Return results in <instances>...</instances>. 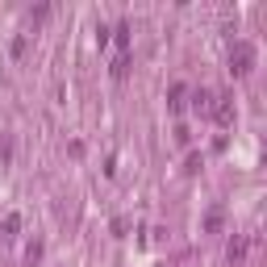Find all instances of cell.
<instances>
[{
    "label": "cell",
    "instance_id": "7",
    "mask_svg": "<svg viewBox=\"0 0 267 267\" xmlns=\"http://www.w3.org/2000/svg\"><path fill=\"white\" fill-rule=\"evenodd\" d=\"M25 259H29V263H38V259H42V242H29V250H25Z\"/></svg>",
    "mask_w": 267,
    "mask_h": 267
},
{
    "label": "cell",
    "instance_id": "1",
    "mask_svg": "<svg viewBox=\"0 0 267 267\" xmlns=\"http://www.w3.org/2000/svg\"><path fill=\"white\" fill-rule=\"evenodd\" d=\"M250 67H255V46H250V42H234V50H230V71L234 75H246Z\"/></svg>",
    "mask_w": 267,
    "mask_h": 267
},
{
    "label": "cell",
    "instance_id": "2",
    "mask_svg": "<svg viewBox=\"0 0 267 267\" xmlns=\"http://www.w3.org/2000/svg\"><path fill=\"white\" fill-rule=\"evenodd\" d=\"M213 113H217V121H221V125H230L234 121V100L230 96H217V109Z\"/></svg>",
    "mask_w": 267,
    "mask_h": 267
},
{
    "label": "cell",
    "instance_id": "4",
    "mask_svg": "<svg viewBox=\"0 0 267 267\" xmlns=\"http://www.w3.org/2000/svg\"><path fill=\"white\" fill-rule=\"evenodd\" d=\"M17 230H21V217L9 213V217H5V234H9V238H17Z\"/></svg>",
    "mask_w": 267,
    "mask_h": 267
},
{
    "label": "cell",
    "instance_id": "3",
    "mask_svg": "<svg viewBox=\"0 0 267 267\" xmlns=\"http://www.w3.org/2000/svg\"><path fill=\"white\" fill-rule=\"evenodd\" d=\"M205 230H209V234H217V230H221V209H213V213L205 217Z\"/></svg>",
    "mask_w": 267,
    "mask_h": 267
},
{
    "label": "cell",
    "instance_id": "6",
    "mask_svg": "<svg viewBox=\"0 0 267 267\" xmlns=\"http://www.w3.org/2000/svg\"><path fill=\"white\" fill-rule=\"evenodd\" d=\"M13 59H25V33H17V38H13Z\"/></svg>",
    "mask_w": 267,
    "mask_h": 267
},
{
    "label": "cell",
    "instance_id": "5",
    "mask_svg": "<svg viewBox=\"0 0 267 267\" xmlns=\"http://www.w3.org/2000/svg\"><path fill=\"white\" fill-rule=\"evenodd\" d=\"M242 255H246V242H242V238L230 242V263H242Z\"/></svg>",
    "mask_w": 267,
    "mask_h": 267
},
{
    "label": "cell",
    "instance_id": "8",
    "mask_svg": "<svg viewBox=\"0 0 267 267\" xmlns=\"http://www.w3.org/2000/svg\"><path fill=\"white\" fill-rule=\"evenodd\" d=\"M184 105V83H175V88H171V109H180Z\"/></svg>",
    "mask_w": 267,
    "mask_h": 267
}]
</instances>
